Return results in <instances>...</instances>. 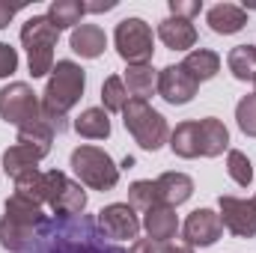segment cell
Wrapping results in <instances>:
<instances>
[{"label":"cell","instance_id":"1","mask_svg":"<svg viewBox=\"0 0 256 253\" xmlns=\"http://www.w3.org/2000/svg\"><path fill=\"white\" fill-rule=\"evenodd\" d=\"M21 253H128V250L104 236V230L98 226V220L92 214H68V218L48 214V220L39 226L33 244Z\"/></svg>","mask_w":256,"mask_h":253},{"label":"cell","instance_id":"2","mask_svg":"<svg viewBox=\"0 0 256 253\" xmlns=\"http://www.w3.org/2000/svg\"><path fill=\"white\" fill-rule=\"evenodd\" d=\"M86 90V72L72 60H57L54 72L48 74V86L42 92V120L54 134L68 128V110L80 102Z\"/></svg>","mask_w":256,"mask_h":253},{"label":"cell","instance_id":"3","mask_svg":"<svg viewBox=\"0 0 256 253\" xmlns=\"http://www.w3.org/2000/svg\"><path fill=\"white\" fill-rule=\"evenodd\" d=\"M48 220L45 208L12 194L3 206V218H0V248L6 253H21L27 250L39 232V226Z\"/></svg>","mask_w":256,"mask_h":253},{"label":"cell","instance_id":"4","mask_svg":"<svg viewBox=\"0 0 256 253\" xmlns=\"http://www.w3.org/2000/svg\"><path fill=\"white\" fill-rule=\"evenodd\" d=\"M60 30L48 21V15H33L21 27V45L27 48V66L33 78H45L54 72V48Z\"/></svg>","mask_w":256,"mask_h":253},{"label":"cell","instance_id":"5","mask_svg":"<svg viewBox=\"0 0 256 253\" xmlns=\"http://www.w3.org/2000/svg\"><path fill=\"white\" fill-rule=\"evenodd\" d=\"M122 122H126V131L134 137V143L146 152H158L170 137L167 120L149 102H140V98H128L126 110H122Z\"/></svg>","mask_w":256,"mask_h":253},{"label":"cell","instance_id":"6","mask_svg":"<svg viewBox=\"0 0 256 253\" xmlns=\"http://www.w3.org/2000/svg\"><path fill=\"white\" fill-rule=\"evenodd\" d=\"M72 170L80 179V185L92 190H114L120 182L116 161L98 146H78L72 152Z\"/></svg>","mask_w":256,"mask_h":253},{"label":"cell","instance_id":"7","mask_svg":"<svg viewBox=\"0 0 256 253\" xmlns=\"http://www.w3.org/2000/svg\"><path fill=\"white\" fill-rule=\"evenodd\" d=\"M42 206L51 208L57 218L84 214L86 190L80 182L68 179L63 170H48V173H42Z\"/></svg>","mask_w":256,"mask_h":253},{"label":"cell","instance_id":"8","mask_svg":"<svg viewBox=\"0 0 256 253\" xmlns=\"http://www.w3.org/2000/svg\"><path fill=\"white\" fill-rule=\"evenodd\" d=\"M114 42H116V54L128 66H149L155 54V36L152 27L143 18H122L114 30Z\"/></svg>","mask_w":256,"mask_h":253},{"label":"cell","instance_id":"9","mask_svg":"<svg viewBox=\"0 0 256 253\" xmlns=\"http://www.w3.org/2000/svg\"><path fill=\"white\" fill-rule=\"evenodd\" d=\"M0 120L15 128L39 122L42 120V102L36 98V92L27 84L15 80V84L0 90Z\"/></svg>","mask_w":256,"mask_h":253},{"label":"cell","instance_id":"10","mask_svg":"<svg viewBox=\"0 0 256 253\" xmlns=\"http://www.w3.org/2000/svg\"><path fill=\"white\" fill-rule=\"evenodd\" d=\"M220 206V224L226 232H232L236 238H254L256 236V202L244 196H230L224 194L218 200Z\"/></svg>","mask_w":256,"mask_h":253},{"label":"cell","instance_id":"11","mask_svg":"<svg viewBox=\"0 0 256 253\" xmlns=\"http://www.w3.org/2000/svg\"><path fill=\"white\" fill-rule=\"evenodd\" d=\"M98 226L104 230V236L110 242H126V238H137L140 236V218L128 202H110L98 212Z\"/></svg>","mask_w":256,"mask_h":253},{"label":"cell","instance_id":"12","mask_svg":"<svg viewBox=\"0 0 256 253\" xmlns=\"http://www.w3.org/2000/svg\"><path fill=\"white\" fill-rule=\"evenodd\" d=\"M182 236L191 248H212L224 236L220 214H214L212 208H194L182 224Z\"/></svg>","mask_w":256,"mask_h":253},{"label":"cell","instance_id":"13","mask_svg":"<svg viewBox=\"0 0 256 253\" xmlns=\"http://www.w3.org/2000/svg\"><path fill=\"white\" fill-rule=\"evenodd\" d=\"M200 84L194 80L191 74L185 72V66H164L158 72V96L167 102V104H188L194 96H196Z\"/></svg>","mask_w":256,"mask_h":253},{"label":"cell","instance_id":"14","mask_svg":"<svg viewBox=\"0 0 256 253\" xmlns=\"http://www.w3.org/2000/svg\"><path fill=\"white\" fill-rule=\"evenodd\" d=\"M143 230H146V236H149L155 244L173 242L176 232H179V214H176V208H170V206H155V208H149V212L143 214Z\"/></svg>","mask_w":256,"mask_h":253},{"label":"cell","instance_id":"15","mask_svg":"<svg viewBox=\"0 0 256 253\" xmlns=\"http://www.w3.org/2000/svg\"><path fill=\"white\" fill-rule=\"evenodd\" d=\"M196 134H200V155L202 158H218L230 149V131L218 116L196 120Z\"/></svg>","mask_w":256,"mask_h":253},{"label":"cell","instance_id":"16","mask_svg":"<svg viewBox=\"0 0 256 253\" xmlns=\"http://www.w3.org/2000/svg\"><path fill=\"white\" fill-rule=\"evenodd\" d=\"M68 45H72V51H74L78 57H84V60H96V57L104 54V48H108V36H104V30H102L98 24H80V27L72 30Z\"/></svg>","mask_w":256,"mask_h":253},{"label":"cell","instance_id":"17","mask_svg":"<svg viewBox=\"0 0 256 253\" xmlns=\"http://www.w3.org/2000/svg\"><path fill=\"white\" fill-rule=\"evenodd\" d=\"M155 185H158V194H161V202L170 206V208L188 202L191 194H194V179L188 176V173H179V170L161 173V176L155 179Z\"/></svg>","mask_w":256,"mask_h":253},{"label":"cell","instance_id":"18","mask_svg":"<svg viewBox=\"0 0 256 253\" xmlns=\"http://www.w3.org/2000/svg\"><path fill=\"white\" fill-rule=\"evenodd\" d=\"M206 21H208V27H212L214 33L232 36V33L244 30V24H248V9H242V6H236V3H218V6H212V9L206 12Z\"/></svg>","mask_w":256,"mask_h":253},{"label":"cell","instance_id":"19","mask_svg":"<svg viewBox=\"0 0 256 253\" xmlns=\"http://www.w3.org/2000/svg\"><path fill=\"white\" fill-rule=\"evenodd\" d=\"M158 39L170 48V51H188L196 45V27L191 21H182V18H164L158 24Z\"/></svg>","mask_w":256,"mask_h":253},{"label":"cell","instance_id":"20","mask_svg":"<svg viewBox=\"0 0 256 253\" xmlns=\"http://www.w3.org/2000/svg\"><path fill=\"white\" fill-rule=\"evenodd\" d=\"M39 161H42V155H39L36 149L15 143V146H9V149L3 152V173L15 182L18 176H24V173H30V170H39Z\"/></svg>","mask_w":256,"mask_h":253},{"label":"cell","instance_id":"21","mask_svg":"<svg viewBox=\"0 0 256 253\" xmlns=\"http://www.w3.org/2000/svg\"><path fill=\"white\" fill-rule=\"evenodd\" d=\"M122 84H126V90H128L131 98L146 102L149 96L158 92V72H155L152 66H128Z\"/></svg>","mask_w":256,"mask_h":253},{"label":"cell","instance_id":"22","mask_svg":"<svg viewBox=\"0 0 256 253\" xmlns=\"http://www.w3.org/2000/svg\"><path fill=\"white\" fill-rule=\"evenodd\" d=\"M74 131L86 140H108L110 137V116L104 108H86L78 120H74Z\"/></svg>","mask_w":256,"mask_h":253},{"label":"cell","instance_id":"23","mask_svg":"<svg viewBox=\"0 0 256 253\" xmlns=\"http://www.w3.org/2000/svg\"><path fill=\"white\" fill-rule=\"evenodd\" d=\"M170 149L173 155L191 161L200 155V134H196V120H185L170 131Z\"/></svg>","mask_w":256,"mask_h":253},{"label":"cell","instance_id":"24","mask_svg":"<svg viewBox=\"0 0 256 253\" xmlns=\"http://www.w3.org/2000/svg\"><path fill=\"white\" fill-rule=\"evenodd\" d=\"M182 66H185V72L191 74L196 84H202V80H212L220 72V57L214 51H208V48H196V51H191L185 57Z\"/></svg>","mask_w":256,"mask_h":253},{"label":"cell","instance_id":"25","mask_svg":"<svg viewBox=\"0 0 256 253\" xmlns=\"http://www.w3.org/2000/svg\"><path fill=\"white\" fill-rule=\"evenodd\" d=\"M86 15V6L80 0H54L48 6V21L57 27V30H66V27H80V18Z\"/></svg>","mask_w":256,"mask_h":253},{"label":"cell","instance_id":"26","mask_svg":"<svg viewBox=\"0 0 256 253\" xmlns=\"http://www.w3.org/2000/svg\"><path fill=\"white\" fill-rule=\"evenodd\" d=\"M226 66L236 80H256V45H236L226 54Z\"/></svg>","mask_w":256,"mask_h":253},{"label":"cell","instance_id":"27","mask_svg":"<svg viewBox=\"0 0 256 253\" xmlns=\"http://www.w3.org/2000/svg\"><path fill=\"white\" fill-rule=\"evenodd\" d=\"M15 143L30 146V149H36L42 158H48L51 143H54V131L45 126V120H39V122H30V126L18 128V140H15Z\"/></svg>","mask_w":256,"mask_h":253},{"label":"cell","instance_id":"28","mask_svg":"<svg viewBox=\"0 0 256 253\" xmlns=\"http://www.w3.org/2000/svg\"><path fill=\"white\" fill-rule=\"evenodd\" d=\"M128 206L137 212H149V208H155V206H164L161 202V194H158V185L152 182V179H140V182H134L131 188H128Z\"/></svg>","mask_w":256,"mask_h":253},{"label":"cell","instance_id":"29","mask_svg":"<svg viewBox=\"0 0 256 253\" xmlns=\"http://www.w3.org/2000/svg\"><path fill=\"white\" fill-rule=\"evenodd\" d=\"M102 104H104L108 114H122V110H126L128 90H126V84H122L120 74L104 78V84H102Z\"/></svg>","mask_w":256,"mask_h":253},{"label":"cell","instance_id":"30","mask_svg":"<svg viewBox=\"0 0 256 253\" xmlns=\"http://www.w3.org/2000/svg\"><path fill=\"white\" fill-rule=\"evenodd\" d=\"M226 173H230V179H232L236 185H242V188H248V185L254 182V164H250V158H248L242 149H230V152H226Z\"/></svg>","mask_w":256,"mask_h":253},{"label":"cell","instance_id":"31","mask_svg":"<svg viewBox=\"0 0 256 253\" xmlns=\"http://www.w3.org/2000/svg\"><path fill=\"white\" fill-rule=\"evenodd\" d=\"M236 122L242 128V134L256 137V96H244L236 104Z\"/></svg>","mask_w":256,"mask_h":253},{"label":"cell","instance_id":"32","mask_svg":"<svg viewBox=\"0 0 256 253\" xmlns=\"http://www.w3.org/2000/svg\"><path fill=\"white\" fill-rule=\"evenodd\" d=\"M200 9H202L200 0H170L173 18H182V21H194V18L200 15Z\"/></svg>","mask_w":256,"mask_h":253},{"label":"cell","instance_id":"33","mask_svg":"<svg viewBox=\"0 0 256 253\" xmlns=\"http://www.w3.org/2000/svg\"><path fill=\"white\" fill-rule=\"evenodd\" d=\"M18 68V51L6 42H0V78H9Z\"/></svg>","mask_w":256,"mask_h":253},{"label":"cell","instance_id":"34","mask_svg":"<svg viewBox=\"0 0 256 253\" xmlns=\"http://www.w3.org/2000/svg\"><path fill=\"white\" fill-rule=\"evenodd\" d=\"M21 6H12V3H6V0H0V30L3 27H9V21L15 18V12H18Z\"/></svg>","mask_w":256,"mask_h":253},{"label":"cell","instance_id":"35","mask_svg":"<svg viewBox=\"0 0 256 253\" xmlns=\"http://www.w3.org/2000/svg\"><path fill=\"white\" fill-rule=\"evenodd\" d=\"M128 253H158V250H155V242L152 238H137Z\"/></svg>","mask_w":256,"mask_h":253},{"label":"cell","instance_id":"36","mask_svg":"<svg viewBox=\"0 0 256 253\" xmlns=\"http://www.w3.org/2000/svg\"><path fill=\"white\" fill-rule=\"evenodd\" d=\"M161 253H194V248L188 242H167V244L161 248Z\"/></svg>","mask_w":256,"mask_h":253},{"label":"cell","instance_id":"37","mask_svg":"<svg viewBox=\"0 0 256 253\" xmlns=\"http://www.w3.org/2000/svg\"><path fill=\"white\" fill-rule=\"evenodd\" d=\"M86 6V12H110V9H116V0H98V3H84Z\"/></svg>","mask_w":256,"mask_h":253},{"label":"cell","instance_id":"38","mask_svg":"<svg viewBox=\"0 0 256 253\" xmlns=\"http://www.w3.org/2000/svg\"><path fill=\"white\" fill-rule=\"evenodd\" d=\"M254 202H256V194H254Z\"/></svg>","mask_w":256,"mask_h":253},{"label":"cell","instance_id":"39","mask_svg":"<svg viewBox=\"0 0 256 253\" xmlns=\"http://www.w3.org/2000/svg\"><path fill=\"white\" fill-rule=\"evenodd\" d=\"M254 86H256V80H254ZM254 96H256V92H254Z\"/></svg>","mask_w":256,"mask_h":253}]
</instances>
